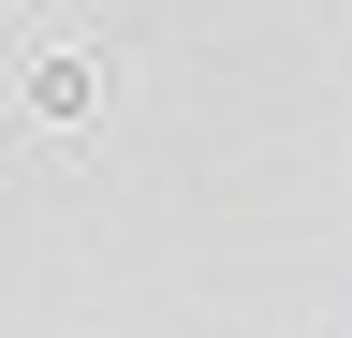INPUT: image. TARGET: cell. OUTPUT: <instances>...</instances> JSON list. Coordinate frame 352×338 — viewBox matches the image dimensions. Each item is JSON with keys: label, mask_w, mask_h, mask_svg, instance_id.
Returning a JSON list of instances; mask_svg holds the SVG:
<instances>
[{"label": "cell", "mask_w": 352, "mask_h": 338, "mask_svg": "<svg viewBox=\"0 0 352 338\" xmlns=\"http://www.w3.org/2000/svg\"><path fill=\"white\" fill-rule=\"evenodd\" d=\"M118 103H132V45H118V30L74 15V0L30 15V45H15V118H30V133L44 147H88Z\"/></svg>", "instance_id": "cell-1"}]
</instances>
